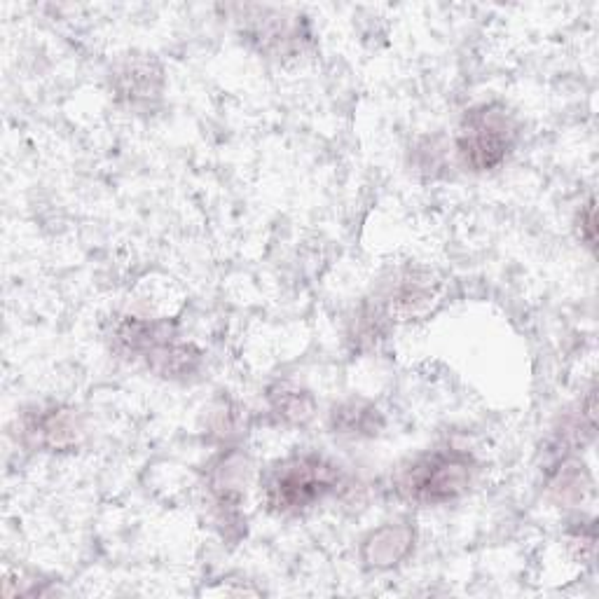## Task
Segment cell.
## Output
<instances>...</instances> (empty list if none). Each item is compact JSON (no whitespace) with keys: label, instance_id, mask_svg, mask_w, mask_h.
Returning a JSON list of instances; mask_svg holds the SVG:
<instances>
[{"label":"cell","instance_id":"obj_1","mask_svg":"<svg viewBox=\"0 0 599 599\" xmlns=\"http://www.w3.org/2000/svg\"><path fill=\"white\" fill-rule=\"evenodd\" d=\"M342 483L340 466L321 454H293L267 468L263 499L272 513L298 515L319 506Z\"/></svg>","mask_w":599,"mask_h":599},{"label":"cell","instance_id":"obj_2","mask_svg":"<svg viewBox=\"0 0 599 599\" xmlns=\"http://www.w3.org/2000/svg\"><path fill=\"white\" fill-rule=\"evenodd\" d=\"M475 478V461L461 450H433L398 468L394 485L405 501L419 506L450 504L468 492Z\"/></svg>","mask_w":599,"mask_h":599},{"label":"cell","instance_id":"obj_3","mask_svg":"<svg viewBox=\"0 0 599 599\" xmlns=\"http://www.w3.org/2000/svg\"><path fill=\"white\" fill-rule=\"evenodd\" d=\"M518 139L513 115L497 103L471 108L461 120L457 132V153L471 171L499 167L511 155Z\"/></svg>","mask_w":599,"mask_h":599},{"label":"cell","instance_id":"obj_4","mask_svg":"<svg viewBox=\"0 0 599 599\" xmlns=\"http://www.w3.org/2000/svg\"><path fill=\"white\" fill-rule=\"evenodd\" d=\"M29 433L36 438L38 445L50 447V450H57V447H66L71 445L75 436H78V426L66 412H47V415H40L33 419L29 424Z\"/></svg>","mask_w":599,"mask_h":599},{"label":"cell","instance_id":"obj_5","mask_svg":"<svg viewBox=\"0 0 599 599\" xmlns=\"http://www.w3.org/2000/svg\"><path fill=\"white\" fill-rule=\"evenodd\" d=\"M375 419L377 410L361 403L340 405L333 412L335 429H342V433H375Z\"/></svg>","mask_w":599,"mask_h":599},{"label":"cell","instance_id":"obj_6","mask_svg":"<svg viewBox=\"0 0 599 599\" xmlns=\"http://www.w3.org/2000/svg\"><path fill=\"white\" fill-rule=\"evenodd\" d=\"M274 410L279 412L284 419H293V422H305L312 417V398L302 391H288L281 389L279 394H272Z\"/></svg>","mask_w":599,"mask_h":599},{"label":"cell","instance_id":"obj_7","mask_svg":"<svg viewBox=\"0 0 599 599\" xmlns=\"http://www.w3.org/2000/svg\"><path fill=\"white\" fill-rule=\"evenodd\" d=\"M595 237H597V227H595V202H590L583 206L581 211V239L590 249H595Z\"/></svg>","mask_w":599,"mask_h":599},{"label":"cell","instance_id":"obj_8","mask_svg":"<svg viewBox=\"0 0 599 599\" xmlns=\"http://www.w3.org/2000/svg\"><path fill=\"white\" fill-rule=\"evenodd\" d=\"M387 534L394 536V546H396V543H401V541H410V532H405V529H403V532H401V529H387ZM377 539H380V536H377ZM384 543H387V546H382V543H370V548H373V553H377V550H382V548L391 550V546H389L391 539H387Z\"/></svg>","mask_w":599,"mask_h":599}]
</instances>
